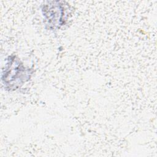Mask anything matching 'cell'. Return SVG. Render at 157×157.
Instances as JSON below:
<instances>
[{"mask_svg":"<svg viewBox=\"0 0 157 157\" xmlns=\"http://www.w3.org/2000/svg\"><path fill=\"white\" fill-rule=\"evenodd\" d=\"M52 10H50L46 6H45V16L47 18V20L48 23L53 25L54 26H58L59 25H61V17L63 15V13H61V10L59 7L57 9L55 10L56 6L52 5L50 6Z\"/></svg>","mask_w":157,"mask_h":157,"instance_id":"1","label":"cell"}]
</instances>
